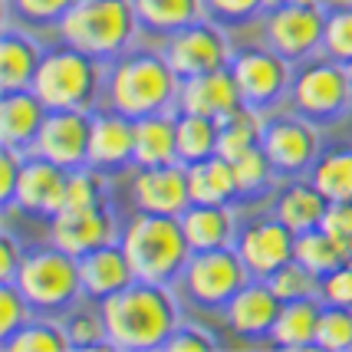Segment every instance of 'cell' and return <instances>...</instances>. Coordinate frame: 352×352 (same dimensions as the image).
Listing matches in <instances>:
<instances>
[{"label": "cell", "mask_w": 352, "mask_h": 352, "mask_svg": "<svg viewBox=\"0 0 352 352\" xmlns=\"http://www.w3.org/2000/svg\"><path fill=\"white\" fill-rule=\"evenodd\" d=\"M99 309L106 322L109 349H165V342L182 322V307L175 290L162 283H145V280H132L125 290L106 296Z\"/></svg>", "instance_id": "1"}, {"label": "cell", "mask_w": 352, "mask_h": 352, "mask_svg": "<svg viewBox=\"0 0 352 352\" xmlns=\"http://www.w3.org/2000/svg\"><path fill=\"white\" fill-rule=\"evenodd\" d=\"M182 79L168 66L165 53L125 50L106 69V102L129 119L178 109Z\"/></svg>", "instance_id": "2"}, {"label": "cell", "mask_w": 352, "mask_h": 352, "mask_svg": "<svg viewBox=\"0 0 352 352\" xmlns=\"http://www.w3.org/2000/svg\"><path fill=\"white\" fill-rule=\"evenodd\" d=\"M119 244L125 247V257L135 270V280L162 283V287H175L191 257V244L184 237L178 214L135 211L125 221Z\"/></svg>", "instance_id": "3"}, {"label": "cell", "mask_w": 352, "mask_h": 352, "mask_svg": "<svg viewBox=\"0 0 352 352\" xmlns=\"http://www.w3.org/2000/svg\"><path fill=\"white\" fill-rule=\"evenodd\" d=\"M56 30L63 43L112 63L125 50H132V40L142 27L132 0H76Z\"/></svg>", "instance_id": "4"}, {"label": "cell", "mask_w": 352, "mask_h": 352, "mask_svg": "<svg viewBox=\"0 0 352 352\" xmlns=\"http://www.w3.org/2000/svg\"><path fill=\"white\" fill-rule=\"evenodd\" d=\"M46 109H86L92 112L99 96L106 92L102 60L82 53L76 46H50L30 86Z\"/></svg>", "instance_id": "5"}, {"label": "cell", "mask_w": 352, "mask_h": 352, "mask_svg": "<svg viewBox=\"0 0 352 352\" xmlns=\"http://www.w3.org/2000/svg\"><path fill=\"white\" fill-rule=\"evenodd\" d=\"M16 287L27 293L33 309L43 316H66L86 296L79 280V261L56 244L27 250Z\"/></svg>", "instance_id": "6"}, {"label": "cell", "mask_w": 352, "mask_h": 352, "mask_svg": "<svg viewBox=\"0 0 352 352\" xmlns=\"http://www.w3.org/2000/svg\"><path fill=\"white\" fill-rule=\"evenodd\" d=\"M250 280L254 276H250L247 263L241 261L234 244L211 247V250H191V257H188L182 276H178L184 296L191 303H198L201 309H211V313H224V307Z\"/></svg>", "instance_id": "7"}, {"label": "cell", "mask_w": 352, "mask_h": 352, "mask_svg": "<svg viewBox=\"0 0 352 352\" xmlns=\"http://www.w3.org/2000/svg\"><path fill=\"white\" fill-rule=\"evenodd\" d=\"M290 102L313 122H333L352 109V79L339 60H309L293 73Z\"/></svg>", "instance_id": "8"}, {"label": "cell", "mask_w": 352, "mask_h": 352, "mask_svg": "<svg viewBox=\"0 0 352 352\" xmlns=\"http://www.w3.org/2000/svg\"><path fill=\"white\" fill-rule=\"evenodd\" d=\"M168 66L178 73V79L188 76H201V73H211V69H224L234 60V43H230L228 30L211 20V16H201L195 23H188L182 30H175L165 36L162 46Z\"/></svg>", "instance_id": "9"}, {"label": "cell", "mask_w": 352, "mask_h": 352, "mask_svg": "<svg viewBox=\"0 0 352 352\" xmlns=\"http://www.w3.org/2000/svg\"><path fill=\"white\" fill-rule=\"evenodd\" d=\"M230 73L237 79V89L247 109L254 112H270V109L290 96V60L280 56L270 46H250V50H234Z\"/></svg>", "instance_id": "10"}, {"label": "cell", "mask_w": 352, "mask_h": 352, "mask_svg": "<svg viewBox=\"0 0 352 352\" xmlns=\"http://www.w3.org/2000/svg\"><path fill=\"white\" fill-rule=\"evenodd\" d=\"M322 30H326L322 3H274L263 14L267 46L290 63L309 60L316 50H322Z\"/></svg>", "instance_id": "11"}, {"label": "cell", "mask_w": 352, "mask_h": 352, "mask_svg": "<svg viewBox=\"0 0 352 352\" xmlns=\"http://www.w3.org/2000/svg\"><path fill=\"white\" fill-rule=\"evenodd\" d=\"M261 145L276 175H290L300 178L313 171L316 158H320V132L316 122L307 116H280V119H267L261 132Z\"/></svg>", "instance_id": "12"}, {"label": "cell", "mask_w": 352, "mask_h": 352, "mask_svg": "<svg viewBox=\"0 0 352 352\" xmlns=\"http://www.w3.org/2000/svg\"><path fill=\"white\" fill-rule=\"evenodd\" d=\"M234 247L241 254V261L247 263L250 276L267 280L270 274H276L283 263L293 261L296 254V234H293L280 217H257L244 228H237Z\"/></svg>", "instance_id": "13"}, {"label": "cell", "mask_w": 352, "mask_h": 352, "mask_svg": "<svg viewBox=\"0 0 352 352\" xmlns=\"http://www.w3.org/2000/svg\"><path fill=\"white\" fill-rule=\"evenodd\" d=\"M89 116L86 109H50L30 152L66 171L89 165Z\"/></svg>", "instance_id": "14"}, {"label": "cell", "mask_w": 352, "mask_h": 352, "mask_svg": "<svg viewBox=\"0 0 352 352\" xmlns=\"http://www.w3.org/2000/svg\"><path fill=\"white\" fill-rule=\"evenodd\" d=\"M119 237H122V228L116 224L106 204L102 208H63L50 217V244L63 247L73 257H82Z\"/></svg>", "instance_id": "15"}, {"label": "cell", "mask_w": 352, "mask_h": 352, "mask_svg": "<svg viewBox=\"0 0 352 352\" xmlns=\"http://www.w3.org/2000/svg\"><path fill=\"white\" fill-rule=\"evenodd\" d=\"M66 178H69V171L60 168L56 162L27 152L23 155V165H20L14 208L27 211V214L53 217L66 204Z\"/></svg>", "instance_id": "16"}, {"label": "cell", "mask_w": 352, "mask_h": 352, "mask_svg": "<svg viewBox=\"0 0 352 352\" xmlns=\"http://www.w3.org/2000/svg\"><path fill=\"white\" fill-rule=\"evenodd\" d=\"M135 152V119L119 109H92L89 116V165L99 171H116L132 165Z\"/></svg>", "instance_id": "17"}, {"label": "cell", "mask_w": 352, "mask_h": 352, "mask_svg": "<svg viewBox=\"0 0 352 352\" xmlns=\"http://www.w3.org/2000/svg\"><path fill=\"white\" fill-rule=\"evenodd\" d=\"M132 198L138 211L152 214H182L191 204L188 191V165L171 162V165H155V168H138L132 178Z\"/></svg>", "instance_id": "18"}, {"label": "cell", "mask_w": 352, "mask_h": 352, "mask_svg": "<svg viewBox=\"0 0 352 352\" xmlns=\"http://www.w3.org/2000/svg\"><path fill=\"white\" fill-rule=\"evenodd\" d=\"M237 109H244V99H241V89H237V79L230 73V66L182 79L178 112H198V116L224 122Z\"/></svg>", "instance_id": "19"}, {"label": "cell", "mask_w": 352, "mask_h": 352, "mask_svg": "<svg viewBox=\"0 0 352 352\" xmlns=\"http://www.w3.org/2000/svg\"><path fill=\"white\" fill-rule=\"evenodd\" d=\"M280 313V296L270 290L267 280H250L244 283L237 296L224 307V322L234 336H247V339H267L274 329V320Z\"/></svg>", "instance_id": "20"}, {"label": "cell", "mask_w": 352, "mask_h": 352, "mask_svg": "<svg viewBox=\"0 0 352 352\" xmlns=\"http://www.w3.org/2000/svg\"><path fill=\"white\" fill-rule=\"evenodd\" d=\"M46 102L33 89L0 92V145L30 152L46 122Z\"/></svg>", "instance_id": "21"}, {"label": "cell", "mask_w": 352, "mask_h": 352, "mask_svg": "<svg viewBox=\"0 0 352 352\" xmlns=\"http://www.w3.org/2000/svg\"><path fill=\"white\" fill-rule=\"evenodd\" d=\"M76 261H79L82 293H86V300H96V303H102L106 296L125 290L135 280V270H132V263L125 257V247L119 241L96 247V250L82 254Z\"/></svg>", "instance_id": "22"}, {"label": "cell", "mask_w": 352, "mask_h": 352, "mask_svg": "<svg viewBox=\"0 0 352 352\" xmlns=\"http://www.w3.org/2000/svg\"><path fill=\"white\" fill-rule=\"evenodd\" d=\"M43 46L30 36L27 27L3 23V40H0V89H30L33 76L43 63Z\"/></svg>", "instance_id": "23"}, {"label": "cell", "mask_w": 352, "mask_h": 352, "mask_svg": "<svg viewBox=\"0 0 352 352\" xmlns=\"http://www.w3.org/2000/svg\"><path fill=\"white\" fill-rule=\"evenodd\" d=\"M171 162H178V109L135 119L132 165L155 168V165H171Z\"/></svg>", "instance_id": "24"}, {"label": "cell", "mask_w": 352, "mask_h": 352, "mask_svg": "<svg viewBox=\"0 0 352 352\" xmlns=\"http://www.w3.org/2000/svg\"><path fill=\"white\" fill-rule=\"evenodd\" d=\"M182 228L191 250H211V247H230L237 237V217L230 204H188L182 214Z\"/></svg>", "instance_id": "25"}, {"label": "cell", "mask_w": 352, "mask_h": 352, "mask_svg": "<svg viewBox=\"0 0 352 352\" xmlns=\"http://www.w3.org/2000/svg\"><path fill=\"white\" fill-rule=\"evenodd\" d=\"M322 300L320 296H303V300H287L280 303V313L270 329V346L276 349H316V322H320Z\"/></svg>", "instance_id": "26"}, {"label": "cell", "mask_w": 352, "mask_h": 352, "mask_svg": "<svg viewBox=\"0 0 352 352\" xmlns=\"http://www.w3.org/2000/svg\"><path fill=\"white\" fill-rule=\"evenodd\" d=\"M329 201L322 198V191L313 182H293L280 191L274 204V214L293 230V234H307V230L322 228Z\"/></svg>", "instance_id": "27"}, {"label": "cell", "mask_w": 352, "mask_h": 352, "mask_svg": "<svg viewBox=\"0 0 352 352\" xmlns=\"http://www.w3.org/2000/svg\"><path fill=\"white\" fill-rule=\"evenodd\" d=\"M188 191L195 204H234V198H241L234 165L221 155L188 165Z\"/></svg>", "instance_id": "28"}, {"label": "cell", "mask_w": 352, "mask_h": 352, "mask_svg": "<svg viewBox=\"0 0 352 352\" xmlns=\"http://www.w3.org/2000/svg\"><path fill=\"white\" fill-rule=\"evenodd\" d=\"M132 7H135L138 27L148 33H162V36L208 16L204 0H132Z\"/></svg>", "instance_id": "29"}, {"label": "cell", "mask_w": 352, "mask_h": 352, "mask_svg": "<svg viewBox=\"0 0 352 352\" xmlns=\"http://www.w3.org/2000/svg\"><path fill=\"white\" fill-rule=\"evenodd\" d=\"M3 352H66L69 349V336L60 316H43L36 313L30 322H23L16 333L0 339Z\"/></svg>", "instance_id": "30"}, {"label": "cell", "mask_w": 352, "mask_h": 352, "mask_svg": "<svg viewBox=\"0 0 352 352\" xmlns=\"http://www.w3.org/2000/svg\"><path fill=\"white\" fill-rule=\"evenodd\" d=\"M261 132H263L261 112H254V109H247V106L237 109L224 122H217V155L228 158V162L241 158L254 145H261Z\"/></svg>", "instance_id": "31"}, {"label": "cell", "mask_w": 352, "mask_h": 352, "mask_svg": "<svg viewBox=\"0 0 352 352\" xmlns=\"http://www.w3.org/2000/svg\"><path fill=\"white\" fill-rule=\"evenodd\" d=\"M217 155V119L198 112H178V162L195 165Z\"/></svg>", "instance_id": "32"}, {"label": "cell", "mask_w": 352, "mask_h": 352, "mask_svg": "<svg viewBox=\"0 0 352 352\" xmlns=\"http://www.w3.org/2000/svg\"><path fill=\"white\" fill-rule=\"evenodd\" d=\"M309 182L326 201H352V148H333L316 158Z\"/></svg>", "instance_id": "33"}, {"label": "cell", "mask_w": 352, "mask_h": 352, "mask_svg": "<svg viewBox=\"0 0 352 352\" xmlns=\"http://www.w3.org/2000/svg\"><path fill=\"white\" fill-rule=\"evenodd\" d=\"M293 257L322 280L329 270H336L339 263H346L349 254H346V247L339 244L333 234L316 228V230H307V234H296V254Z\"/></svg>", "instance_id": "34"}, {"label": "cell", "mask_w": 352, "mask_h": 352, "mask_svg": "<svg viewBox=\"0 0 352 352\" xmlns=\"http://www.w3.org/2000/svg\"><path fill=\"white\" fill-rule=\"evenodd\" d=\"M76 0H3L7 23L20 27H60Z\"/></svg>", "instance_id": "35"}, {"label": "cell", "mask_w": 352, "mask_h": 352, "mask_svg": "<svg viewBox=\"0 0 352 352\" xmlns=\"http://www.w3.org/2000/svg\"><path fill=\"white\" fill-rule=\"evenodd\" d=\"M316 349L326 352L352 349V307L322 303L320 322H316Z\"/></svg>", "instance_id": "36"}, {"label": "cell", "mask_w": 352, "mask_h": 352, "mask_svg": "<svg viewBox=\"0 0 352 352\" xmlns=\"http://www.w3.org/2000/svg\"><path fill=\"white\" fill-rule=\"evenodd\" d=\"M267 283H270V290L280 296V303L303 300V296H320V276L313 274V270H307L296 257H293L290 263H283L276 274L267 276Z\"/></svg>", "instance_id": "37"}, {"label": "cell", "mask_w": 352, "mask_h": 352, "mask_svg": "<svg viewBox=\"0 0 352 352\" xmlns=\"http://www.w3.org/2000/svg\"><path fill=\"white\" fill-rule=\"evenodd\" d=\"M106 204V171L82 165L66 178V204L63 208H102Z\"/></svg>", "instance_id": "38"}, {"label": "cell", "mask_w": 352, "mask_h": 352, "mask_svg": "<svg viewBox=\"0 0 352 352\" xmlns=\"http://www.w3.org/2000/svg\"><path fill=\"white\" fill-rule=\"evenodd\" d=\"M66 336H69V349H96L106 346V322H102V309H69L63 316Z\"/></svg>", "instance_id": "39"}, {"label": "cell", "mask_w": 352, "mask_h": 352, "mask_svg": "<svg viewBox=\"0 0 352 352\" xmlns=\"http://www.w3.org/2000/svg\"><path fill=\"white\" fill-rule=\"evenodd\" d=\"M322 53L329 60H352V3L326 10V30H322Z\"/></svg>", "instance_id": "40"}, {"label": "cell", "mask_w": 352, "mask_h": 352, "mask_svg": "<svg viewBox=\"0 0 352 352\" xmlns=\"http://www.w3.org/2000/svg\"><path fill=\"white\" fill-rule=\"evenodd\" d=\"M230 165H234V178H237L241 195H254V191L267 188L270 178H274V165H270V158L263 152V145H254L250 152H244L241 158H234Z\"/></svg>", "instance_id": "41"}, {"label": "cell", "mask_w": 352, "mask_h": 352, "mask_svg": "<svg viewBox=\"0 0 352 352\" xmlns=\"http://www.w3.org/2000/svg\"><path fill=\"white\" fill-rule=\"evenodd\" d=\"M274 7V0H204V10L221 27H244L250 20L263 16Z\"/></svg>", "instance_id": "42"}, {"label": "cell", "mask_w": 352, "mask_h": 352, "mask_svg": "<svg viewBox=\"0 0 352 352\" xmlns=\"http://www.w3.org/2000/svg\"><path fill=\"white\" fill-rule=\"evenodd\" d=\"M36 316L33 303L27 300V293L16 283H0V339H7L16 333L23 322H30Z\"/></svg>", "instance_id": "43"}, {"label": "cell", "mask_w": 352, "mask_h": 352, "mask_svg": "<svg viewBox=\"0 0 352 352\" xmlns=\"http://www.w3.org/2000/svg\"><path fill=\"white\" fill-rule=\"evenodd\" d=\"M217 342L211 336V329L208 326H201V322H178V329L171 333V339L165 342V349L171 352H208L214 349Z\"/></svg>", "instance_id": "44"}, {"label": "cell", "mask_w": 352, "mask_h": 352, "mask_svg": "<svg viewBox=\"0 0 352 352\" xmlns=\"http://www.w3.org/2000/svg\"><path fill=\"white\" fill-rule=\"evenodd\" d=\"M320 300L322 303H333V307H352V267L349 263H339L336 270L320 280Z\"/></svg>", "instance_id": "45"}, {"label": "cell", "mask_w": 352, "mask_h": 352, "mask_svg": "<svg viewBox=\"0 0 352 352\" xmlns=\"http://www.w3.org/2000/svg\"><path fill=\"white\" fill-rule=\"evenodd\" d=\"M322 230L333 234L346 247V254H352V201H329L326 217H322Z\"/></svg>", "instance_id": "46"}, {"label": "cell", "mask_w": 352, "mask_h": 352, "mask_svg": "<svg viewBox=\"0 0 352 352\" xmlns=\"http://www.w3.org/2000/svg\"><path fill=\"white\" fill-rule=\"evenodd\" d=\"M23 155L27 152H16V148L0 145V198H3V208H14V195H16V182H20Z\"/></svg>", "instance_id": "47"}, {"label": "cell", "mask_w": 352, "mask_h": 352, "mask_svg": "<svg viewBox=\"0 0 352 352\" xmlns=\"http://www.w3.org/2000/svg\"><path fill=\"white\" fill-rule=\"evenodd\" d=\"M23 261H27V247L20 244L14 234H3V244H0V283H16Z\"/></svg>", "instance_id": "48"}, {"label": "cell", "mask_w": 352, "mask_h": 352, "mask_svg": "<svg viewBox=\"0 0 352 352\" xmlns=\"http://www.w3.org/2000/svg\"><path fill=\"white\" fill-rule=\"evenodd\" d=\"M274 3H322V0H274Z\"/></svg>", "instance_id": "49"}, {"label": "cell", "mask_w": 352, "mask_h": 352, "mask_svg": "<svg viewBox=\"0 0 352 352\" xmlns=\"http://www.w3.org/2000/svg\"><path fill=\"white\" fill-rule=\"evenodd\" d=\"M342 66H346V73H349V79H352V60H349V63H342Z\"/></svg>", "instance_id": "50"}]
</instances>
